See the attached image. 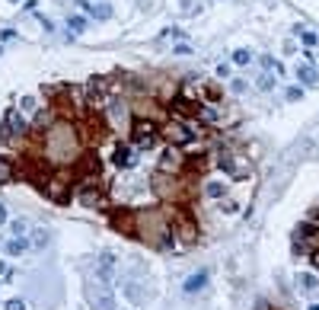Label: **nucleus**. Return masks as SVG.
<instances>
[{"label": "nucleus", "instance_id": "13", "mask_svg": "<svg viewBox=\"0 0 319 310\" xmlns=\"http://www.w3.org/2000/svg\"><path fill=\"white\" fill-rule=\"evenodd\" d=\"M217 166H221L223 173H230V176H243V173H246L243 166L233 160V154H221V157H217Z\"/></svg>", "mask_w": 319, "mask_h": 310}, {"label": "nucleus", "instance_id": "31", "mask_svg": "<svg viewBox=\"0 0 319 310\" xmlns=\"http://www.w3.org/2000/svg\"><path fill=\"white\" fill-rule=\"evenodd\" d=\"M175 54H191V45H185V42H179V45H173Z\"/></svg>", "mask_w": 319, "mask_h": 310}, {"label": "nucleus", "instance_id": "5", "mask_svg": "<svg viewBox=\"0 0 319 310\" xmlns=\"http://www.w3.org/2000/svg\"><path fill=\"white\" fill-rule=\"evenodd\" d=\"M90 301H93V310H115L118 304H115V294H112V288L109 285H93L90 288Z\"/></svg>", "mask_w": 319, "mask_h": 310}, {"label": "nucleus", "instance_id": "17", "mask_svg": "<svg viewBox=\"0 0 319 310\" xmlns=\"http://www.w3.org/2000/svg\"><path fill=\"white\" fill-rule=\"evenodd\" d=\"M48 240H51V233H48L45 230V227H35V230H32V246H35V249H45L48 246Z\"/></svg>", "mask_w": 319, "mask_h": 310}, {"label": "nucleus", "instance_id": "32", "mask_svg": "<svg viewBox=\"0 0 319 310\" xmlns=\"http://www.w3.org/2000/svg\"><path fill=\"white\" fill-rule=\"evenodd\" d=\"M217 77H230V64H217Z\"/></svg>", "mask_w": 319, "mask_h": 310}, {"label": "nucleus", "instance_id": "1", "mask_svg": "<svg viewBox=\"0 0 319 310\" xmlns=\"http://www.w3.org/2000/svg\"><path fill=\"white\" fill-rule=\"evenodd\" d=\"M131 141H134L137 150H150V147H157V141H160V128L150 118H134L131 122Z\"/></svg>", "mask_w": 319, "mask_h": 310}, {"label": "nucleus", "instance_id": "30", "mask_svg": "<svg viewBox=\"0 0 319 310\" xmlns=\"http://www.w3.org/2000/svg\"><path fill=\"white\" fill-rule=\"evenodd\" d=\"M230 90H233V93H243V90H246V80H239V77L230 80Z\"/></svg>", "mask_w": 319, "mask_h": 310}, {"label": "nucleus", "instance_id": "9", "mask_svg": "<svg viewBox=\"0 0 319 310\" xmlns=\"http://www.w3.org/2000/svg\"><path fill=\"white\" fill-rule=\"evenodd\" d=\"M137 147H131V144H118L115 147V154H112V163L115 166H122V170H128V166H134L137 163V154H134Z\"/></svg>", "mask_w": 319, "mask_h": 310}, {"label": "nucleus", "instance_id": "21", "mask_svg": "<svg viewBox=\"0 0 319 310\" xmlns=\"http://www.w3.org/2000/svg\"><path fill=\"white\" fill-rule=\"evenodd\" d=\"M10 233H13V237H26V233H29V221H26V217H13V221H10Z\"/></svg>", "mask_w": 319, "mask_h": 310}, {"label": "nucleus", "instance_id": "36", "mask_svg": "<svg viewBox=\"0 0 319 310\" xmlns=\"http://www.w3.org/2000/svg\"><path fill=\"white\" fill-rule=\"evenodd\" d=\"M306 310H319V304H310V307H306Z\"/></svg>", "mask_w": 319, "mask_h": 310}, {"label": "nucleus", "instance_id": "35", "mask_svg": "<svg viewBox=\"0 0 319 310\" xmlns=\"http://www.w3.org/2000/svg\"><path fill=\"white\" fill-rule=\"evenodd\" d=\"M0 275H7V262L3 259H0Z\"/></svg>", "mask_w": 319, "mask_h": 310}, {"label": "nucleus", "instance_id": "18", "mask_svg": "<svg viewBox=\"0 0 319 310\" xmlns=\"http://www.w3.org/2000/svg\"><path fill=\"white\" fill-rule=\"evenodd\" d=\"M274 83H278V74H274V70H265V74H262V77L255 80V86L262 90V93H268V90H274Z\"/></svg>", "mask_w": 319, "mask_h": 310}, {"label": "nucleus", "instance_id": "2", "mask_svg": "<svg viewBox=\"0 0 319 310\" xmlns=\"http://www.w3.org/2000/svg\"><path fill=\"white\" fill-rule=\"evenodd\" d=\"M48 150L58 157H74V131H70V125H54L48 131Z\"/></svg>", "mask_w": 319, "mask_h": 310}, {"label": "nucleus", "instance_id": "7", "mask_svg": "<svg viewBox=\"0 0 319 310\" xmlns=\"http://www.w3.org/2000/svg\"><path fill=\"white\" fill-rule=\"evenodd\" d=\"M77 202L86 205V208H96V205H102V189L96 186V179H86V182H80V189H77Z\"/></svg>", "mask_w": 319, "mask_h": 310}, {"label": "nucleus", "instance_id": "33", "mask_svg": "<svg viewBox=\"0 0 319 310\" xmlns=\"http://www.w3.org/2000/svg\"><path fill=\"white\" fill-rule=\"evenodd\" d=\"M310 259H313V265L319 269V249H313V253H310Z\"/></svg>", "mask_w": 319, "mask_h": 310}, {"label": "nucleus", "instance_id": "16", "mask_svg": "<svg viewBox=\"0 0 319 310\" xmlns=\"http://www.w3.org/2000/svg\"><path fill=\"white\" fill-rule=\"evenodd\" d=\"M297 285H300V291H306V294H316L319 291V278L313 275V272H303V275L297 278Z\"/></svg>", "mask_w": 319, "mask_h": 310}, {"label": "nucleus", "instance_id": "15", "mask_svg": "<svg viewBox=\"0 0 319 310\" xmlns=\"http://www.w3.org/2000/svg\"><path fill=\"white\" fill-rule=\"evenodd\" d=\"M86 13H90L93 19H112V3H106V0L90 3V10H86Z\"/></svg>", "mask_w": 319, "mask_h": 310}, {"label": "nucleus", "instance_id": "6", "mask_svg": "<svg viewBox=\"0 0 319 310\" xmlns=\"http://www.w3.org/2000/svg\"><path fill=\"white\" fill-rule=\"evenodd\" d=\"M166 138L173 141L175 147H185V144H195V141H198V131H191L185 122H173L166 128Z\"/></svg>", "mask_w": 319, "mask_h": 310}, {"label": "nucleus", "instance_id": "19", "mask_svg": "<svg viewBox=\"0 0 319 310\" xmlns=\"http://www.w3.org/2000/svg\"><path fill=\"white\" fill-rule=\"evenodd\" d=\"M223 192H227V186H223L221 179H211V182L205 186V195H207V198H223Z\"/></svg>", "mask_w": 319, "mask_h": 310}, {"label": "nucleus", "instance_id": "4", "mask_svg": "<svg viewBox=\"0 0 319 310\" xmlns=\"http://www.w3.org/2000/svg\"><path fill=\"white\" fill-rule=\"evenodd\" d=\"M23 134H26V115L19 112V109H10L7 118H3V125H0V138L13 141V138H23Z\"/></svg>", "mask_w": 319, "mask_h": 310}, {"label": "nucleus", "instance_id": "29", "mask_svg": "<svg viewBox=\"0 0 319 310\" xmlns=\"http://www.w3.org/2000/svg\"><path fill=\"white\" fill-rule=\"evenodd\" d=\"M297 99H303V90H300V86H290V90H287V102H297Z\"/></svg>", "mask_w": 319, "mask_h": 310}, {"label": "nucleus", "instance_id": "26", "mask_svg": "<svg viewBox=\"0 0 319 310\" xmlns=\"http://www.w3.org/2000/svg\"><path fill=\"white\" fill-rule=\"evenodd\" d=\"M35 109H38V99H35V96H23V99H19V112H23V115H32Z\"/></svg>", "mask_w": 319, "mask_h": 310}, {"label": "nucleus", "instance_id": "24", "mask_svg": "<svg viewBox=\"0 0 319 310\" xmlns=\"http://www.w3.org/2000/svg\"><path fill=\"white\" fill-rule=\"evenodd\" d=\"M233 64H236V67L252 64V51H249V48H236V51H233Z\"/></svg>", "mask_w": 319, "mask_h": 310}, {"label": "nucleus", "instance_id": "34", "mask_svg": "<svg viewBox=\"0 0 319 310\" xmlns=\"http://www.w3.org/2000/svg\"><path fill=\"white\" fill-rule=\"evenodd\" d=\"M0 224H7V208L0 205Z\"/></svg>", "mask_w": 319, "mask_h": 310}, {"label": "nucleus", "instance_id": "10", "mask_svg": "<svg viewBox=\"0 0 319 310\" xmlns=\"http://www.w3.org/2000/svg\"><path fill=\"white\" fill-rule=\"evenodd\" d=\"M297 80L303 86H319V70L313 67L310 61H303V64H297Z\"/></svg>", "mask_w": 319, "mask_h": 310}, {"label": "nucleus", "instance_id": "11", "mask_svg": "<svg viewBox=\"0 0 319 310\" xmlns=\"http://www.w3.org/2000/svg\"><path fill=\"white\" fill-rule=\"evenodd\" d=\"M205 285H207V269H201V272H191L182 288H185V294H195V291H201Z\"/></svg>", "mask_w": 319, "mask_h": 310}, {"label": "nucleus", "instance_id": "20", "mask_svg": "<svg viewBox=\"0 0 319 310\" xmlns=\"http://www.w3.org/2000/svg\"><path fill=\"white\" fill-rule=\"evenodd\" d=\"M13 179V160L10 157H0V186H7Z\"/></svg>", "mask_w": 319, "mask_h": 310}, {"label": "nucleus", "instance_id": "23", "mask_svg": "<svg viewBox=\"0 0 319 310\" xmlns=\"http://www.w3.org/2000/svg\"><path fill=\"white\" fill-rule=\"evenodd\" d=\"M262 67H265V70H274L278 77H284V64H281V61H274L271 54H262Z\"/></svg>", "mask_w": 319, "mask_h": 310}, {"label": "nucleus", "instance_id": "25", "mask_svg": "<svg viewBox=\"0 0 319 310\" xmlns=\"http://www.w3.org/2000/svg\"><path fill=\"white\" fill-rule=\"evenodd\" d=\"M67 29H70V35H80L86 29V19L83 16H67Z\"/></svg>", "mask_w": 319, "mask_h": 310}, {"label": "nucleus", "instance_id": "37", "mask_svg": "<svg viewBox=\"0 0 319 310\" xmlns=\"http://www.w3.org/2000/svg\"><path fill=\"white\" fill-rule=\"evenodd\" d=\"M10 3H19V0H10Z\"/></svg>", "mask_w": 319, "mask_h": 310}, {"label": "nucleus", "instance_id": "8", "mask_svg": "<svg viewBox=\"0 0 319 310\" xmlns=\"http://www.w3.org/2000/svg\"><path fill=\"white\" fill-rule=\"evenodd\" d=\"M118 285H122V294L128 297L134 307L144 301V281H137V278H118Z\"/></svg>", "mask_w": 319, "mask_h": 310}, {"label": "nucleus", "instance_id": "22", "mask_svg": "<svg viewBox=\"0 0 319 310\" xmlns=\"http://www.w3.org/2000/svg\"><path fill=\"white\" fill-rule=\"evenodd\" d=\"M294 35H300V42H303L306 48H313V45H316V32L303 29V26H294Z\"/></svg>", "mask_w": 319, "mask_h": 310}, {"label": "nucleus", "instance_id": "12", "mask_svg": "<svg viewBox=\"0 0 319 310\" xmlns=\"http://www.w3.org/2000/svg\"><path fill=\"white\" fill-rule=\"evenodd\" d=\"M297 240H300V246H310L313 240H319V227L316 224H300L297 227Z\"/></svg>", "mask_w": 319, "mask_h": 310}, {"label": "nucleus", "instance_id": "14", "mask_svg": "<svg viewBox=\"0 0 319 310\" xmlns=\"http://www.w3.org/2000/svg\"><path fill=\"white\" fill-rule=\"evenodd\" d=\"M32 243L26 240V237H13V240L7 243V246H3V253H7V256H23L26 249H29Z\"/></svg>", "mask_w": 319, "mask_h": 310}, {"label": "nucleus", "instance_id": "3", "mask_svg": "<svg viewBox=\"0 0 319 310\" xmlns=\"http://www.w3.org/2000/svg\"><path fill=\"white\" fill-rule=\"evenodd\" d=\"M118 278H122V275H118V256H115V253H102V256L96 259V281L99 285H118Z\"/></svg>", "mask_w": 319, "mask_h": 310}, {"label": "nucleus", "instance_id": "27", "mask_svg": "<svg viewBox=\"0 0 319 310\" xmlns=\"http://www.w3.org/2000/svg\"><path fill=\"white\" fill-rule=\"evenodd\" d=\"M3 307H7V310H29V304H26L23 297H10V301L3 304Z\"/></svg>", "mask_w": 319, "mask_h": 310}, {"label": "nucleus", "instance_id": "28", "mask_svg": "<svg viewBox=\"0 0 319 310\" xmlns=\"http://www.w3.org/2000/svg\"><path fill=\"white\" fill-rule=\"evenodd\" d=\"M221 211L223 214H239V202H223L221 198Z\"/></svg>", "mask_w": 319, "mask_h": 310}]
</instances>
